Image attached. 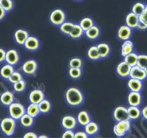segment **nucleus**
Wrapping results in <instances>:
<instances>
[{"label": "nucleus", "instance_id": "nucleus-1", "mask_svg": "<svg viewBox=\"0 0 147 138\" xmlns=\"http://www.w3.org/2000/svg\"><path fill=\"white\" fill-rule=\"evenodd\" d=\"M66 98L67 103L70 105L78 106L82 103L84 96L80 90L72 87L66 91Z\"/></svg>", "mask_w": 147, "mask_h": 138}, {"label": "nucleus", "instance_id": "nucleus-2", "mask_svg": "<svg viewBox=\"0 0 147 138\" xmlns=\"http://www.w3.org/2000/svg\"><path fill=\"white\" fill-rule=\"evenodd\" d=\"M16 126V122L13 118H5L1 123V130L7 136H11L13 134Z\"/></svg>", "mask_w": 147, "mask_h": 138}, {"label": "nucleus", "instance_id": "nucleus-3", "mask_svg": "<svg viewBox=\"0 0 147 138\" xmlns=\"http://www.w3.org/2000/svg\"><path fill=\"white\" fill-rule=\"evenodd\" d=\"M9 112L12 118L19 119L25 114V110L24 106L19 103H12L9 106Z\"/></svg>", "mask_w": 147, "mask_h": 138}, {"label": "nucleus", "instance_id": "nucleus-4", "mask_svg": "<svg viewBox=\"0 0 147 138\" xmlns=\"http://www.w3.org/2000/svg\"><path fill=\"white\" fill-rule=\"evenodd\" d=\"M130 127L131 124L129 120L120 121L114 126L113 131L116 136L121 137L125 135L126 133L130 129Z\"/></svg>", "mask_w": 147, "mask_h": 138}, {"label": "nucleus", "instance_id": "nucleus-5", "mask_svg": "<svg viewBox=\"0 0 147 138\" xmlns=\"http://www.w3.org/2000/svg\"><path fill=\"white\" fill-rule=\"evenodd\" d=\"M50 20L54 25H62L65 20V14L61 9H56L50 14Z\"/></svg>", "mask_w": 147, "mask_h": 138}, {"label": "nucleus", "instance_id": "nucleus-6", "mask_svg": "<svg viewBox=\"0 0 147 138\" xmlns=\"http://www.w3.org/2000/svg\"><path fill=\"white\" fill-rule=\"evenodd\" d=\"M129 76L132 79H136L140 80L145 79L147 76L144 69H142L137 65L131 68Z\"/></svg>", "mask_w": 147, "mask_h": 138}, {"label": "nucleus", "instance_id": "nucleus-7", "mask_svg": "<svg viewBox=\"0 0 147 138\" xmlns=\"http://www.w3.org/2000/svg\"><path fill=\"white\" fill-rule=\"evenodd\" d=\"M114 117L118 122L123 120H129V117L127 109L124 107H118L114 111Z\"/></svg>", "mask_w": 147, "mask_h": 138}, {"label": "nucleus", "instance_id": "nucleus-8", "mask_svg": "<svg viewBox=\"0 0 147 138\" xmlns=\"http://www.w3.org/2000/svg\"><path fill=\"white\" fill-rule=\"evenodd\" d=\"M6 61L11 65H14L19 62V55L16 50H9L6 52Z\"/></svg>", "mask_w": 147, "mask_h": 138}, {"label": "nucleus", "instance_id": "nucleus-9", "mask_svg": "<svg viewBox=\"0 0 147 138\" xmlns=\"http://www.w3.org/2000/svg\"><path fill=\"white\" fill-rule=\"evenodd\" d=\"M38 68V64L34 60L26 61L22 66V70L25 73L27 74H33L35 73Z\"/></svg>", "mask_w": 147, "mask_h": 138}, {"label": "nucleus", "instance_id": "nucleus-10", "mask_svg": "<svg viewBox=\"0 0 147 138\" xmlns=\"http://www.w3.org/2000/svg\"><path fill=\"white\" fill-rule=\"evenodd\" d=\"M131 68L132 67L130 65H129L127 63L123 62L118 65L117 71L118 74L121 77H126L129 76Z\"/></svg>", "mask_w": 147, "mask_h": 138}, {"label": "nucleus", "instance_id": "nucleus-11", "mask_svg": "<svg viewBox=\"0 0 147 138\" xmlns=\"http://www.w3.org/2000/svg\"><path fill=\"white\" fill-rule=\"evenodd\" d=\"M44 98L43 92L39 90H34L31 92L30 100L31 103L38 104Z\"/></svg>", "mask_w": 147, "mask_h": 138}, {"label": "nucleus", "instance_id": "nucleus-12", "mask_svg": "<svg viewBox=\"0 0 147 138\" xmlns=\"http://www.w3.org/2000/svg\"><path fill=\"white\" fill-rule=\"evenodd\" d=\"M139 22V16L136 15L133 12L129 14L126 18V23L127 26H128L129 28H132L137 27Z\"/></svg>", "mask_w": 147, "mask_h": 138}, {"label": "nucleus", "instance_id": "nucleus-13", "mask_svg": "<svg viewBox=\"0 0 147 138\" xmlns=\"http://www.w3.org/2000/svg\"><path fill=\"white\" fill-rule=\"evenodd\" d=\"M28 37V33L24 30H17L15 33V39L16 42L20 45L25 44V41Z\"/></svg>", "mask_w": 147, "mask_h": 138}, {"label": "nucleus", "instance_id": "nucleus-14", "mask_svg": "<svg viewBox=\"0 0 147 138\" xmlns=\"http://www.w3.org/2000/svg\"><path fill=\"white\" fill-rule=\"evenodd\" d=\"M25 47L30 50H36L39 47V40L35 37L30 36L28 38L25 43Z\"/></svg>", "mask_w": 147, "mask_h": 138}, {"label": "nucleus", "instance_id": "nucleus-15", "mask_svg": "<svg viewBox=\"0 0 147 138\" xmlns=\"http://www.w3.org/2000/svg\"><path fill=\"white\" fill-rule=\"evenodd\" d=\"M128 102L132 106H138L141 103V95L139 92L132 91L128 96Z\"/></svg>", "mask_w": 147, "mask_h": 138}, {"label": "nucleus", "instance_id": "nucleus-16", "mask_svg": "<svg viewBox=\"0 0 147 138\" xmlns=\"http://www.w3.org/2000/svg\"><path fill=\"white\" fill-rule=\"evenodd\" d=\"M131 34V28L128 26H122L118 30V36L119 39L122 40H127Z\"/></svg>", "mask_w": 147, "mask_h": 138}, {"label": "nucleus", "instance_id": "nucleus-17", "mask_svg": "<svg viewBox=\"0 0 147 138\" xmlns=\"http://www.w3.org/2000/svg\"><path fill=\"white\" fill-rule=\"evenodd\" d=\"M62 125L67 130H71L76 125V120L72 116H65L62 120Z\"/></svg>", "mask_w": 147, "mask_h": 138}, {"label": "nucleus", "instance_id": "nucleus-18", "mask_svg": "<svg viewBox=\"0 0 147 138\" xmlns=\"http://www.w3.org/2000/svg\"><path fill=\"white\" fill-rule=\"evenodd\" d=\"M128 87L132 91L139 92L142 88V83L140 80L131 79L128 82Z\"/></svg>", "mask_w": 147, "mask_h": 138}, {"label": "nucleus", "instance_id": "nucleus-19", "mask_svg": "<svg viewBox=\"0 0 147 138\" xmlns=\"http://www.w3.org/2000/svg\"><path fill=\"white\" fill-rule=\"evenodd\" d=\"M133 48H134V45H133L131 41L126 40L125 42L123 44L121 47V54L123 56L126 57V55L132 53Z\"/></svg>", "mask_w": 147, "mask_h": 138}, {"label": "nucleus", "instance_id": "nucleus-20", "mask_svg": "<svg viewBox=\"0 0 147 138\" xmlns=\"http://www.w3.org/2000/svg\"><path fill=\"white\" fill-rule=\"evenodd\" d=\"M13 95L10 91H6L1 96V103L4 105H10L13 101Z\"/></svg>", "mask_w": 147, "mask_h": 138}, {"label": "nucleus", "instance_id": "nucleus-21", "mask_svg": "<svg viewBox=\"0 0 147 138\" xmlns=\"http://www.w3.org/2000/svg\"><path fill=\"white\" fill-rule=\"evenodd\" d=\"M14 72L13 68L11 64H7V65L4 66L1 70V75L3 77L6 78V79H9L10 76Z\"/></svg>", "mask_w": 147, "mask_h": 138}, {"label": "nucleus", "instance_id": "nucleus-22", "mask_svg": "<svg viewBox=\"0 0 147 138\" xmlns=\"http://www.w3.org/2000/svg\"><path fill=\"white\" fill-rule=\"evenodd\" d=\"M83 32H84V30H82V28L80 27V25H74L70 32L69 36L72 38L77 39V38H79L83 34Z\"/></svg>", "mask_w": 147, "mask_h": 138}, {"label": "nucleus", "instance_id": "nucleus-23", "mask_svg": "<svg viewBox=\"0 0 147 138\" xmlns=\"http://www.w3.org/2000/svg\"><path fill=\"white\" fill-rule=\"evenodd\" d=\"M138 61V55L134 53H131L125 57V62L131 67L137 65Z\"/></svg>", "mask_w": 147, "mask_h": 138}, {"label": "nucleus", "instance_id": "nucleus-24", "mask_svg": "<svg viewBox=\"0 0 147 138\" xmlns=\"http://www.w3.org/2000/svg\"><path fill=\"white\" fill-rule=\"evenodd\" d=\"M98 131V126L94 122H89L85 125V131L89 135H94Z\"/></svg>", "mask_w": 147, "mask_h": 138}, {"label": "nucleus", "instance_id": "nucleus-25", "mask_svg": "<svg viewBox=\"0 0 147 138\" xmlns=\"http://www.w3.org/2000/svg\"><path fill=\"white\" fill-rule=\"evenodd\" d=\"M99 34V30L97 26H93L90 29L86 31V35L91 39L97 38Z\"/></svg>", "mask_w": 147, "mask_h": 138}, {"label": "nucleus", "instance_id": "nucleus-26", "mask_svg": "<svg viewBox=\"0 0 147 138\" xmlns=\"http://www.w3.org/2000/svg\"><path fill=\"white\" fill-rule=\"evenodd\" d=\"M40 112V110L38 104L32 103L30 104L27 109V114L31 117H36Z\"/></svg>", "mask_w": 147, "mask_h": 138}, {"label": "nucleus", "instance_id": "nucleus-27", "mask_svg": "<svg viewBox=\"0 0 147 138\" xmlns=\"http://www.w3.org/2000/svg\"><path fill=\"white\" fill-rule=\"evenodd\" d=\"M127 112L129 118L136 119L140 117V111L139 108H137V106H131L127 109Z\"/></svg>", "mask_w": 147, "mask_h": 138}, {"label": "nucleus", "instance_id": "nucleus-28", "mask_svg": "<svg viewBox=\"0 0 147 138\" xmlns=\"http://www.w3.org/2000/svg\"><path fill=\"white\" fill-rule=\"evenodd\" d=\"M78 121L80 125L85 126L90 122L88 114L85 111H81L78 115Z\"/></svg>", "mask_w": 147, "mask_h": 138}, {"label": "nucleus", "instance_id": "nucleus-29", "mask_svg": "<svg viewBox=\"0 0 147 138\" xmlns=\"http://www.w3.org/2000/svg\"><path fill=\"white\" fill-rule=\"evenodd\" d=\"M97 47L98 49L101 58L106 57L109 55L110 52V48L107 44L104 43L100 44L97 46Z\"/></svg>", "mask_w": 147, "mask_h": 138}, {"label": "nucleus", "instance_id": "nucleus-30", "mask_svg": "<svg viewBox=\"0 0 147 138\" xmlns=\"http://www.w3.org/2000/svg\"><path fill=\"white\" fill-rule=\"evenodd\" d=\"M80 26L84 31H86L93 26V22L90 18H84L81 20Z\"/></svg>", "mask_w": 147, "mask_h": 138}, {"label": "nucleus", "instance_id": "nucleus-31", "mask_svg": "<svg viewBox=\"0 0 147 138\" xmlns=\"http://www.w3.org/2000/svg\"><path fill=\"white\" fill-rule=\"evenodd\" d=\"M20 121L23 125L26 127H29L33 125L34 120L33 117H31L28 114H24L21 118Z\"/></svg>", "mask_w": 147, "mask_h": 138}, {"label": "nucleus", "instance_id": "nucleus-32", "mask_svg": "<svg viewBox=\"0 0 147 138\" xmlns=\"http://www.w3.org/2000/svg\"><path fill=\"white\" fill-rule=\"evenodd\" d=\"M88 57L91 60H98L100 58V55L97 46H93L91 47L88 52Z\"/></svg>", "mask_w": 147, "mask_h": 138}, {"label": "nucleus", "instance_id": "nucleus-33", "mask_svg": "<svg viewBox=\"0 0 147 138\" xmlns=\"http://www.w3.org/2000/svg\"><path fill=\"white\" fill-rule=\"evenodd\" d=\"M40 112L42 113H47L50 109V103L49 101L43 99L38 104Z\"/></svg>", "mask_w": 147, "mask_h": 138}, {"label": "nucleus", "instance_id": "nucleus-34", "mask_svg": "<svg viewBox=\"0 0 147 138\" xmlns=\"http://www.w3.org/2000/svg\"><path fill=\"white\" fill-rule=\"evenodd\" d=\"M145 6L141 3H137L135 4L132 7V12L136 15L140 16L145 10Z\"/></svg>", "mask_w": 147, "mask_h": 138}, {"label": "nucleus", "instance_id": "nucleus-35", "mask_svg": "<svg viewBox=\"0 0 147 138\" xmlns=\"http://www.w3.org/2000/svg\"><path fill=\"white\" fill-rule=\"evenodd\" d=\"M137 65L142 69H145L147 66V55H140L138 56Z\"/></svg>", "mask_w": 147, "mask_h": 138}, {"label": "nucleus", "instance_id": "nucleus-36", "mask_svg": "<svg viewBox=\"0 0 147 138\" xmlns=\"http://www.w3.org/2000/svg\"><path fill=\"white\" fill-rule=\"evenodd\" d=\"M74 25L72 24V23H71V22L63 23V24L61 26L60 30L63 33L66 34H69L70 32H71V30L72 29Z\"/></svg>", "mask_w": 147, "mask_h": 138}, {"label": "nucleus", "instance_id": "nucleus-37", "mask_svg": "<svg viewBox=\"0 0 147 138\" xmlns=\"http://www.w3.org/2000/svg\"><path fill=\"white\" fill-rule=\"evenodd\" d=\"M0 5L6 11H9L13 7V2L12 0H0Z\"/></svg>", "mask_w": 147, "mask_h": 138}, {"label": "nucleus", "instance_id": "nucleus-38", "mask_svg": "<svg viewBox=\"0 0 147 138\" xmlns=\"http://www.w3.org/2000/svg\"><path fill=\"white\" fill-rule=\"evenodd\" d=\"M69 72L70 76L74 78V79H78L82 75V71L80 68H71Z\"/></svg>", "mask_w": 147, "mask_h": 138}, {"label": "nucleus", "instance_id": "nucleus-39", "mask_svg": "<svg viewBox=\"0 0 147 138\" xmlns=\"http://www.w3.org/2000/svg\"><path fill=\"white\" fill-rule=\"evenodd\" d=\"M69 66L71 68H80L82 66V62L79 58H72L69 62Z\"/></svg>", "mask_w": 147, "mask_h": 138}, {"label": "nucleus", "instance_id": "nucleus-40", "mask_svg": "<svg viewBox=\"0 0 147 138\" xmlns=\"http://www.w3.org/2000/svg\"><path fill=\"white\" fill-rule=\"evenodd\" d=\"M26 87V84L25 81L24 80H20L18 82L16 83V84H13V88H14V90L18 92H20L24 91Z\"/></svg>", "mask_w": 147, "mask_h": 138}, {"label": "nucleus", "instance_id": "nucleus-41", "mask_svg": "<svg viewBox=\"0 0 147 138\" xmlns=\"http://www.w3.org/2000/svg\"><path fill=\"white\" fill-rule=\"evenodd\" d=\"M9 80L13 84H16L22 80V76L20 73L17 72H13L12 74L9 78Z\"/></svg>", "mask_w": 147, "mask_h": 138}, {"label": "nucleus", "instance_id": "nucleus-42", "mask_svg": "<svg viewBox=\"0 0 147 138\" xmlns=\"http://www.w3.org/2000/svg\"><path fill=\"white\" fill-rule=\"evenodd\" d=\"M140 20L144 22L147 25V6L145 7L143 13L139 16Z\"/></svg>", "mask_w": 147, "mask_h": 138}, {"label": "nucleus", "instance_id": "nucleus-43", "mask_svg": "<svg viewBox=\"0 0 147 138\" xmlns=\"http://www.w3.org/2000/svg\"><path fill=\"white\" fill-rule=\"evenodd\" d=\"M74 136H75V134L73 133V131H72L70 130H68L63 135L62 137H63V138H66V137L72 138V137H74Z\"/></svg>", "mask_w": 147, "mask_h": 138}, {"label": "nucleus", "instance_id": "nucleus-44", "mask_svg": "<svg viewBox=\"0 0 147 138\" xmlns=\"http://www.w3.org/2000/svg\"><path fill=\"white\" fill-rule=\"evenodd\" d=\"M6 55V52H5V50L2 49H0V62H2L5 60Z\"/></svg>", "mask_w": 147, "mask_h": 138}, {"label": "nucleus", "instance_id": "nucleus-45", "mask_svg": "<svg viewBox=\"0 0 147 138\" xmlns=\"http://www.w3.org/2000/svg\"><path fill=\"white\" fill-rule=\"evenodd\" d=\"M137 28L140 30H144L147 29V25L144 22L140 20L139 24H138V25H137Z\"/></svg>", "mask_w": 147, "mask_h": 138}, {"label": "nucleus", "instance_id": "nucleus-46", "mask_svg": "<svg viewBox=\"0 0 147 138\" xmlns=\"http://www.w3.org/2000/svg\"><path fill=\"white\" fill-rule=\"evenodd\" d=\"M75 138H86L87 137V135L86 133L84 132H78L76 134H75L74 136Z\"/></svg>", "mask_w": 147, "mask_h": 138}, {"label": "nucleus", "instance_id": "nucleus-47", "mask_svg": "<svg viewBox=\"0 0 147 138\" xmlns=\"http://www.w3.org/2000/svg\"><path fill=\"white\" fill-rule=\"evenodd\" d=\"M25 138H37L38 137V136H37L35 133L33 132H30V133H27L26 134H25L24 136Z\"/></svg>", "mask_w": 147, "mask_h": 138}, {"label": "nucleus", "instance_id": "nucleus-48", "mask_svg": "<svg viewBox=\"0 0 147 138\" xmlns=\"http://www.w3.org/2000/svg\"><path fill=\"white\" fill-rule=\"evenodd\" d=\"M6 16V11L3 8V7L0 5V20H2L3 18Z\"/></svg>", "mask_w": 147, "mask_h": 138}, {"label": "nucleus", "instance_id": "nucleus-49", "mask_svg": "<svg viewBox=\"0 0 147 138\" xmlns=\"http://www.w3.org/2000/svg\"><path fill=\"white\" fill-rule=\"evenodd\" d=\"M142 114H143L144 118L147 120V106L145 107L144 109L142 110Z\"/></svg>", "mask_w": 147, "mask_h": 138}, {"label": "nucleus", "instance_id": "nucleus-50", "mask_svg": "<svg viewBox=\"0 0 147 138\" xmlns=\"http://www.w3.org/2000/svg\"><path fill=\"white\" fill-rule=\"evenodd\" d=\"M39 137L40 138H42V137H44V138H47V137H48L47 136H44V135H43V136H39Z\"/></svg>", "mask_w": 147, "mask_h": 138}, {"label": "nucleus", "instance_id": "nucleus-51", "mask_svg": "<svg viewBox=\"0 0 147 138\" xmlns=\"http://www.w3.org/2000/svg\"><path fill=\"white\" fill-rule=\"evenodd\" d=\"M144 70H145V72L146 74V75H147V66L144 69Z\"/></svg>", "mask_w": 147, "mask_h": 138}]
</instances>
